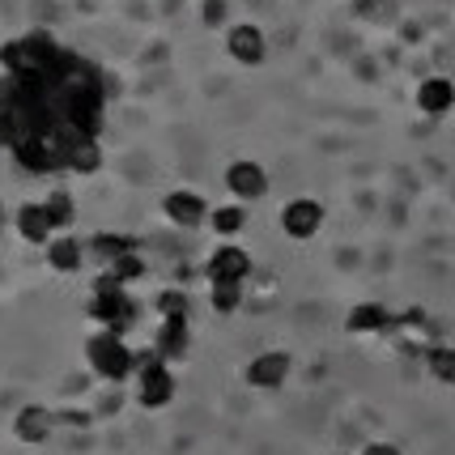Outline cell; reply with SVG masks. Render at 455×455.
<instances>
[{"instance_id": "cell-1", "label": "cell", "mask_w": 455, "mask_h": 455, "mask_svg": "<svg viewBox=\"0 0 455 455\" xmlns=\"http://www.w3.org/2000/svg\"><path fill=\"white\" fill-rule=\"evenodd\" d=\"M64 52H68V47H60L47 30H30V35H21V39L0 47V68H4L9 77H39L43 81L60 68Z\"/></svg>"}, {"instance_id": "cell-2", "label": "cell", "mask_w": 455, "mask_h": 455, "mask_svg": "<svg viewBox=\"0 0 455 455\" xmlns=\"http://www.w3.org/2000/svg\"><path fill=\"white\" fill-rule=\"evenodd\" d=\"M137 315H140V307H137V298L128 294V285H119L111 273H102V277L94 281L90 319H99V328L116 332V337H124V332L137 323Z\"/></svg>"}, {"instance_id": "cell-3", "label": "cell", "mask_w": 455, "mask_h": 455, "mask_svg": "<svg viewBox=\"0 0 455 455\" xmlns=\"http://www.w3.org/2000/svg\"><path fill=\"white\" fill-rule=\"evenodd\" d=\"M132 371H137L140 409H166L175 400V375H171V362L158 357V349H145V354L132 357Z\"/></svg>"}, {"instance_id": "cell-4", "label": "cell", "mask_w": 455, "mask_h": 455, "mask_svg": "<svg viewBox=\"0 0 455 455\" xmlns=\"http://www.w3.org/2000/svg\"><path fill=\"white\" fill-rule=\"evenodd\" d=\"M132 349L124 345V337L116 332H107L99 328L94 337L85 340V362H90V371L102 379V383H124V379L132 375Z\"/></svg>"}, {"instance_id": "cell-5", "label": "cell", "mask_w": 455, "mask_h": 455, "mask_svg": "<svg viewBox=\"0 0 455 455\" xmlns=\"http://www.w3.org/2000/svg\"><path fill=\"white\" fill-rule=\"evenodd\" d=\"M204 277L209 285H218V281H247L251 277V256L235 247V243H221L213 256L204 259Z\"/></svg>"}, {"instance_id": "cell-6", "label": "cell", "mask_w": 455, "mask_h": 455, "mask_svg": "<svg viewBox=\"0 0 455 455\" xmlns=\"http://www.w3.org/2000/svg\"><path fill=\"white\" fill-rule=\"evenodd\" d=\"M319 226H323V204H319V200L298 196L281 209V230L290 238H298V243H302V238H315Z\"/></svg>"}, {"instance_id": "cell-7", "label": "cell", "mask_w": 455, "mask_h": 455, "mask_svg": "<svg viewBox=\"0 0 455 455\" xmlns=\"http://www.w3.org/2000/svg\"><path fill=\"white\" fill-rule=\"evenodd\" d=\"M52 430H56V413H52V409H43V404H21L18 417H13V438L26 443V447L47 443Z\"/></svg>"}, {"instance_id": "cell-8", "label": "cell", "mask_w": 455, "mask_h": 455, "mask_svg": "<svg viewBox=\"0 0 455 455\" xmlns=\"http://www.w3.org/2000/svg\"><path fill=\"white\" fill-rule=\"evenodd\" d=\"M162 213L175 221L179 230H200L204 221H209V204H204V196H196V192H171V196L162 200Z\"/></svg>"}, {"instance_id": "cell-9", "label": "cell", "mask_w": 455, "mask_h": 455, "mask_svg": "<svg viewBox=\"0 0 455 455\" xmlns=\"http://www.w3.org/2000/svg\"><path fill=\"white\" fill-rule=\"evenodd\" d=\"M290 354H281V349H268V354L251 357V366H247V383L251 387H264V392H273V387H281L285 379H290Z\"/></svg>"}, {"instance_id": "cell-10", "label": "cell", "mask_w": 455, "mask_h": 455, "mask_svg": "<svg viewBox=\"0 0 455 455\" xmlns=\"http://www.w3.org/2000/svg\"><path fill=\"white\" fill-rule=\"evenodd\" d=\"M226 188H230L238 200H259L268 192V175H264L259 162L238 158V162H230V171H226Z\"/></svg>"}, {"instance_id": "cell-11", "label": "cell", "mask_w": 455, "mask_h": 455, "mask_svg": "<svg viewBox=\"0 0 455 455\" xmlns=\"http://www.w3.org/2000/svg\"><path fill=\"white\" fill-rule=\"evenodd\" d=\"M226 52L238 60V64H264L268 56V39H264V30L259 26H235L230 35H226Z\"/></svg>"}, {"instance_id": "cell-12", "label": "cell", "mask_w": 455, "mask_h": 455, "mask_svg": "<svg viewBox=\"0 0 455 455\" xmlns=\"http://www.w3.org/2000/svg\"><path fill=\"white\" fill-rule=\"evenodd\" d=\"M13 226H18V235L26 238V243H35V247H47V243L56 238L52 221H47V209H43V200H39V204H35V200L18 204V213H13Z\"/></svg>"}, {"instance_id": "cell-13", "label": "cell", "mask_w": 455, "mask_h": 455, "mask_svg": "<svg viewBox=\"0 0 455 455\" xmlns=\"http://www.w3.org/2000/svg\"><path fill=\"white\" fill-rule=\"evenodd\" d=\"M192 345V332H188V319H162L158 337H154V349H158L162 362H175V357L188 354Z\"/></svg>"}, {"instance_id": "cell-14", "label": "cell", "mask_w": 455, "mask_h": 455, "mask_svg": "<svg viewBox=\"0 0 455 455\" xmlns=\"http://www.w3.org/2000/svg\"><path fill=\"white\" fill-rule=\"evenodd\" d=\"M417 107H421L426 116H447V111L455 107V85L447 77L421 81V90H417Z\"/></svg>"}, {"instance_id": "cell-15", "label": "cell", "mask_w": 455, "mask_h": 455, "mask_svg": "<svg viewBox=\"0 0 455 455\" xmlns=\"http://www.w3.org/2000/svg\"><path fill=\"white\" fill-rule=\"evenodd\" d=\"M47 264H52L56 273H64V277H68V273H77L81 264H85V247H81L73 235H60V238H52V243H47Z\"/></svg>"}, {"instance_id": "cell-16", "label": "cell", "mask_w": 455, "mask_h": 455, "mask_svg": "<svg viewBox=\"0 0 455 455\" xmlns=\"http://www.w3.org/2000/svg\"><path fill=\"white\" fill-rule=\"evenodd\" d=\"M85 251H94L102 264H111V259L128 256V251H137V238H132V235H119V230H99V235L85 243Z\"/></svg>"}, {"instance_id": "cell-17", "label": "cell", "mask_w": 455, "mask_h": 455, "mask_svg": "<svg viewBox=\"0 0 455 455\" xmlns=\"http://www.w3.org/2000/svg\"><path fill=\"white\" fill-rule=\"evenodd\" d=\"M43 209H47V221H52V230H68V226L77 221V200L68 196L64 188L47 192V196H43Z\"/></svg>"}, {"instance_id": "cell-18", "label": "cell", "mask_w": 455, "mask_h": 455, "mask_svg": "<svg viewBox=\"0 0 455 455\" xmlns=\"http://www.w3.org/2000/svg\"><path fill=\"white\" fill-rule=\"evenodd\" d=\"M387 319H392V315H387L379 302H362V307H354V311H349L345 328H349V332H383V328H387Z\"/></svg>"}, {"instance_id": "cell-19", "label": "cell", "mask_w": 455, "mask_h": 455, "mask_svg": "<svg viewBox=\"0 0 455 455\" xmlns=\"http://www.w3.org/2000/svg\"><path fill=\"white\" fill-rule=\"evenodd\" d=\"M99 166H102L99 140H77V145L68 149V166H64V171H73V175H94Z\"/></svg>"}, {"instance_id": "cell-20", "label": "cell", "mask_w": 455, "mask_h": 455, "mask_svg": "<svg viewBox=\"0 0 455 455\" xmlns=\"http://www.w3.org/2000/svg\"><path fill=\"white\" fill-rule=\"evenodd\" d=\"M209 307H213L218 315H235L238 307H243V281H218V285L209 290Z\"/></svg>"}, {"instance_id": "cell-21", "label": "cell", "mask_w": 455, "mask_h": 455, "mask_svg": "<svg viewBox=\"0 0 455 455\" xmlns=\"http://www.w3.org/2000/svg\"><path fill=\"white\" fill-rule=\"evenodd\" d=\"M209 226H213L221 238H230V235H238V230L247 226V209H243V204H221V209L209 213Z\"/></svg>"}, {"instance_id": "cell-22", "label": "cell", "mask_w": 455, "mask_h": 455, "mask_svg": "<svg viewBox=\"0 0 455 455\" xmlns=\"http://www.w3.org/2000/svg\"><path fill=\"white\" fill-rule=\"evenodd\" d=\"M107 273L119 281V285H132V281L145 277V259H140V251H128V256H119L107 264Z\"/></svg>"}, {"instance_id": "cell-23", "label": "cell", "mask_w": 455, "mask_h": 455, "mask_svg": "<svg viewBox=\"0 0 455 455\" xmlns=\"http://www.w3.org/2000/svg\"><path fill=\"white\" fill-rule=\"evenodd\" d=\"M426 366H430V375H435L438 383H455V349L451 345L430 349V354H426Z\"/></svg>"}, {"instance_id": "cell-24", "label": "cell", "mask_w": 455, "mask_h": 455, "mask_svg": "<svg viewBox=\"0 0 455 455\" xmlns=\"http://www.w3.org/2000/svg\"><path fill=\"white\" fill-rule=\"evenodd\" d=\"M188 311H192V302H188V294H183L179 285H171V290L158 294V315L162 319H188Z\"/></svg>"}, {"instance_id": "cell-25", "label": "cell", "mask_w": 455, "mask_h": 455, "mask_svg": "<svg viewBox=\"0 0 455 455\" xmlns=\"http://www.w3.org/2000/svg\"><path fill=\"white\" fill-rule=\"evenodd\" d=\"M200 21L204 26H221L226 21V0H204L200 4Z\"/></svg>"}, {"instance_id": "cell-26", "label": "cell", "mask_w": 455, "mask_h": 455, "mask_svg": "<svg viewBox=\"0 0 455 455\" xmlns=\"http://www.w3.org/2000/svg\"><path fill=\"white\" fill-rule=\"evenodd\" d=\"M56 426H73V430H85V426H94V417L81 413V409H64V413H56Z\"/></svg>"}, {"instance_id": "cell-27", "label": "cell", "mask_w": 455, "mask_h": 455, "mask_svg": "<svg viewBox=\"0 0 455 455\" xmlns=\"http://www.w3.org/2000/svg\"><path fill=\"white\" fill-rule=\"evenodd\" d=\"M362 455H400V447H392V443H371Z\"/></svg>"}, {"instance_id": "cell-28", "label": "cell", "mask_w": 455, "mask_h": 455, "mask_svg": "<svg viewBox=\"0 0 455 455\" xmlns=\"http://www.w3.org/2000/svg\"><path fill=\"white\" fill-rule=\"evenodd\" d=\"M4 221H9V213H4V204H0V230H4Z\"/></svg>"}]
</instances>
